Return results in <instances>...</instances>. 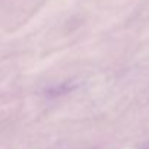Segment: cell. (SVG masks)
Segmentation results:
<instances>
[]
</instances>
